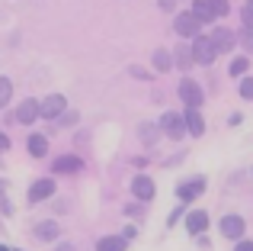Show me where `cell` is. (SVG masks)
I'll return each instance as SVG.
<instances>
[{
    "instance_id": "cell-1",
    "label": "cell",
    "mask_w": 253,
    "mask_h": 251,
    "mask_svg": "<svg viewBox=\"0 0 253 251\" xmlns=\"http://www.w3.org/2000/svg\"><path fill=\"white\" fill-rule=\"evenodd\" d=\"M192 62H199V64H211L218 58V49L211 45V39L209 36H192Z\"/></svg>"
},
{
    "instance_id": "cell-2",
    "label": "cell",
    "mask_w": 253,
    "mask_h": 251,
    "mask_svg": "<svg viewBox=\"0 0 253 251\" xmlns=\"http://www.w3.org/2000/svg\"><path fill=\"white\" fill-rule=\"evenodd\" d=\"M199 19H196V13L192 10H183V13H176V19H173V29L179 32L183 39H192V36H199Z\"/></svg>"
},
{
    "instance_id": "cell-3",
    "label": "cell",
    "mask_w": 253,
    "mask_h": 251,
    "mask_svg": "<svg viewBox=\"0 0 253 251\" xmlns=\"http://www.w3.org/2000/svg\"><path fill=\"white\" fill-rule=\"evenodd\" d=\"M179 100H183L186 107H202L205 94H202V87H199L192 77H183V81H179Z\"/></svg>"
},
{
    "instance_id": "cell-4",
    "label": "cell",
    "mask_w": 253,
    "mask_h": 251,
    "mask_svg": "<svg viewBox=\"0 0 253 251\" xmlns=\"http://www.w3.org/2000/svg\"><path fill=\"white\" fill-rule=\"evenodd\" d=\"M64 110H68V100L61 94H51L39 103V116H45V120H58V116H64Z\"/></svg>"
},
{
    "instance_id": "cell-5",
    "label": "cell",
    "mask_w": 253,
    "mask_h": 251,
    "mask_svg": "<svg viewBox=\"0 0 253 251\" xmlns=\"http://www.w3.org/2000/svg\"><path fill=\"white\" fill-rule=\"evenodd\" d=\"M161 129L167 132L170 138H183L186 135V120L179 113H164L161 116Z\"/></svg>"
},
{
    "instance_id": "cell-6",
    "label": "cell",
    "mask_w": 253,
    "mask_h": 251,
    "mask_svg": "<svg viewBox=\"0 0 253 251\" xmlns=\"http://www.w3.org/2000/svg\"><path fill=\"white\" fill-rule=\"evenodd\" d=\"M48 196H55V181L51 177H42V181H36L29 187V203H42Z\"/></svg>"
},
{
    "instance_id": "cell-7",
    "label": "cell",
    "mask_w": 253,
    "mask_h": 251,
    "mask_svg": "<svg viewBox=\"0 0 253 251\" xmlns=\"http://www.w3.org/2000/svg\"><path fill=\"white\" fill-rule=\"evenodd\" d=\"M202 190H205V177H192V181H186V184H179V187H176V196L183 203H189V200H196Z\"/></svg>"
},
{
    "instance_id": "cell-8",
    "label": "cell",
    "mask_w": 253,
    "mask_h": 251,
    "mask_svg": "<svg viewBox=\"0 0 253 251\" xmlns=\"http://www.w3.org/2000/svg\"><path fill=\"white\" fill-rule=\"evenodd\" d=\"M221 235L224 239H231V242H237V239H244V219L241 216H224L221 219Z\"/></svg>"
},
{
    "instance_id": "cell-9",
    "label": "cell",
    "mask_w": 253,
    "mask_h": 251,
    "mask_svg": "<svg viewBox=\"0 0 253 251\" xmlns=\"http://www.w3.org/2000/svg\"><path fill=\"white\" fill-rule=\"evenodd\" d=\"M209 39H211V45H215L218 52H231V49H234V32L224 29V26L211 29V32H209Z\"/></svg>"
},
{
    "instance_id": "cell-10",
    "label": "cell",
    "mask_w": 253,
    "mask_h": 251,
    "mask_svg": "<svg viewBox=\"0 0 253 251\" xmlns=\"http://www.w3.org/2000/svg\"><path fill=\"white\" fill-rule=\"evenodd\" d=\"M183 120H186V132H189V135H202L205 132V120H202V113H199V107H186Z\"/></svg>"
},
{
    "instance_id": "cell-11",
    "label": "cell",
    "mask_w": 253,
    "mask_h": 251,
    "mask_svg": "<svg viewBox=\"0 0 253 251\" xmlns=\"http://www.w3.org/2000/svg\"><path fill=\"white\" fill-rule=\"evenodd\" d=\"M131 193H135L141 203H148L151 196H154V181H151V177H144V174H138L135 181H131Z\"/></svg>"
},
{
    "instance_id": "cell-12",
    "label": "cell",
    "mask_w": 253,
    "mask_h": 251,
    "mask_svg": "<svg viewBox=\"0 0 253 251\" xmlns=\"http://www.w3.org/2000/svg\"><path fill=\"white\" fill-rule=\"evenodd\" d=\"M186 229H189L192 235H202L205 229H209V213H202V209H192V213H186Z\"/></svg>"
},
{
    "instance_id": "cell-13",
    "label": "cell",
    "mask_w": 253,
    "mask_h": 251,
    "mask_svg": "<svg viewBox=\"0 0 253 251\" xmlns=\"http://www.w3.org/2000/svg\"><path fill=\"white\" fill-rule=\"evenodd\" d=\"M32 235H36L39 242H55L58 235H61V229H58L55 219H45V222H39V226L32 229Z\"/></svg>"
},
{
    "instance_id": "cell-14",
    "label": "cell",
    "mask_w": 253,
    "mask_h": 251,
    "mask_svg": "<svg viewBox=\"0 0 253 251\" xmlns=\"http://www.w3.org/2000/svg\"><path fill=\"white\" fill-rule=\"evenodd\" d=\"M51 164H55L58 174H77V171L84 168V161H81L77 155H61V158H55Z\"/></svg>"
},
{
    "instance_id": "cell-15",
    "label": "cell",
    "mask_w": 253,
    "mask_h": 251,
    "mask_svg": "<svg viewBox=\"0 0 253 251\" xmlns=\"http://www.w3.org/2000/svg\"><path fill=\"white\" fill-rule=\"evenodd\" d=\"M32 120H39V100H23L19 110H16V123L29 126Z\"/></svg>"
},
{
    "instance_id": "cell-16",
    "label": "cell",
    "mask_w": 253,
    "mask_h": 251,
    "mask_svg": "<svg viewBox=\"0 0 253 251\" xmlns=\"http://www.w3.org/2000/svg\"><path fill=\"white\" fill-rule=\"evenodd\" d=\"M125 248H128L125 235H106V239L96 242V251H125Z\"/></svg>"
},
{
    "instance_id": "cell-17",
    "label": "cell",
    "mask_w": 253,
    "mask_h": 251,
    "mask_svg": "<svg viewBox=\"0 0 253 251\" xmlns=\"http://www.w3.org/2000/svg\"><path fill=\"white\" fill-rule=\"evenodd\" d=\"M26 148H29V155H32V158H45V155H48V138H45L42 132H36V135H29Z\"/></svg>"
},
{
    "instance_id": "cell-18",
    "label": "cell",
    "mask_w": 253,
    "mask_h": 251,
    "mask_svg": "<svg viewBox=\"0 0 253 251\" xmlns=\"http://www.w3.org/2000/svg\"><path fill=\"white\" fill-rule=\"evenodd\" d=\"M192 13H196V19H199V23H215V19H218L209 0H192Z\"/></svg>"
},
{
    "instance_id": "cell-19",
    "label": "cell",
    "mask_w": 253,
    "mask_h": 251,
    "mask_svg": "<svg viewBox=\"0 0 253 251\" xmlns=\"http://www.w3.org/2000/svg\"><path fill=\"white\" fill-rule=\"evenodd\" d=\"M173 64H176L179 71H189V68H192V49H186V45H179V49L173 52Z\"/></svg>"
},
{
    "instance_id": "cell-20",
    "label": "cell",
    "mask_w": 253,
    "mask_h": 251,
    "mask_svg": "<svg viewBox=\"0 0 253 251\" xmlns=\"http://www.w3.org/2000/svg\"><path fill=\"white\" fill-rule=\"evenodd\" d=\"M154 68H157V71H170V68H173L170 52H164V49H157V52H154Z\"/></svg>"
},
{
    "instance_id": "cell-21",
    "label": "cell",
    "mask_w": 253,
    "mask_h": 251,
    "mask_svg": "<svg viewBox=\"0 0 253 251\" xmlns=\"http://www.w3.org/2000/svg\"><path fill=\"white\" fill-rule=\"evenodd\" d=\"M10 97H13V84L6 81V77H0V107H6Z\"/></svg>"
},
{
    "instance_id": "cell-22",
    "label": "cell",
    "mask_w": 253,
    "mask_h": 251,
    "mask_svg": "<svg viewBox=\"0 0 253 251\" xmlns=\"http://www.w3.org/2000/svg\"><path fill=\"white\" fill-rule=\"evenodd\" d=\"M247 68H250V58H234L231 62V77H241Z\"/></svg>"
},
{
    "instance_id": "cell-23",
    "label": "cell",
    "mask_w": 253,
    "mask_h": 251,
    "mask_svg": "<svg viewBox=\"0 0 253 251\" xmlns=\"http://www.w3.org/2000/svg\"><path fill=\"white\" fill-rule=\"evenodd\" d=\"M241 97L244 100H253V77H244L241 81Z\"/></svg>"
},
{
    "instance_id": "cell-24",
    "label": "cell",
    "mask_w": 253,
    "mask_h": 251,
    "mask_svg": "<svg viewBox=\"0 0 253 251\" xmlns=\"http://www.w3.org/2000/svg\"><path fill=\"white\" fill-rule=\"evenodd\" d=\"M209 3H211V10H215V16H224V13L231 10L228 0H209Z\"/></svg>"
},
{
    "instance_id": "cell-25",
    "label": "cell",
    "mask_w": 253,
    "mask_h": 251,
    "mask_svg": "<svg viewBox=\"0 0 253 251\" xmlns=\"http://www.w3.org/2000/svg\"><path fill=\"white\" fill-rule=\"evenodd\" d=\"M154 132H157V129H154V126H151V123H144V126H141V138H144V142H148V145H151V142H154V138H157Z\"/></svg>"
},
{
    "instance_id": "cell-26",
    "label": "cell",
    "mask_w": 253,
    "mask_h": 251,
    "mask_svg": "<svg viewBox=\"0 0 253 251\" xmlns=\"http://www.w3.org/2000/svg\"><path fill=\"white\" fill-rule=\"evenodd\" d=\"M241 42H244V49L253 55V29H244V36H241Z\"/></svg>"
},
{
    "instance_id": "cell-27",
    "label": "cell",
    "mask_w": 253,
    "mask_h": 251,
    "mask_svg": "<svg viewBox=\"0 0 253 251\" xmlns=\"http://www.w3.org/2000/svg\"><path fill=\"white\" fill-rule=\"evenodd\" d=\"M234 251H253V242H247V239H237Z\"/></svg>"
},
{
    "instance_id": "cell-28",
    "label": "cell",
    "mask_w": 253,
    "mask_h": 251,
    "mask_svg": "<svg viewBox=\"0 0 253 251\" xmlns=\"http://www.w3.org/2000/svg\"><path fill=\"white\" fill-rule=\"evenodd\" d=\"M183 213H186V209H173V213H170V226H176V219H179Z\"/></svg>"
},
{
    "instance_id": "cell-29",
    "label": "cell",
    "mask_w": 253,
    "mask_h": 251,
    "mask_svg": "<svg viewBox=\"0 0 253 251\" xmlns=\"http://www.w3.org/2000/svg\"><path fill=\"white\" fill-rule=\"evenodd\" d=\"M157 3H161V10H164V13H170V10H173V0H157Z\"/></svg>"
},
{
    "instance_id": "cell-30",
    "label": "cell",
    "mask_w": 253,
    "mask_h": 251,
    "mask_svg": "<svg viewBox=\"0 0 253 251\" xmlns=\"http://www.w3.org/2000/svg\"><path fill=\"white\" fill-rule=\"evenodd\" d=\"M6 148H10V138H6L3 132H0V151H6Z\"/></svg>"
},
{
    "instance_id": "cell-31",
    "label": "cell",
    "mask_w": 253,
    "mask_h": 251,
    "mask_svg": "<svg viewBox=\"0 0 253 251\" xmlns=\"http://www.w3.org/2000/svg\"><path fill=\"white\" fill-rule=\"evenodd\" d=\"M241 13H247V16H253V0H247V3H244V10Z\"/></svg>"
},
{
    "instance_id": "cell-32",
    "label": "cell",
    "mask_w": 253,
    "mask_h": 251,
    "mask_svg": "<svg viewBox=\"0 0 253 251\" xmlns=\"http://www.w3.org/2000/svg\"><path fill=\"white\" fill-rule=\"evenodd\" d=\"M0 251H10V248H6V245H0Z\"/></svg>"
},
{
    "instance_id": "cell-33",
    "label": "cell",
    "mask_w": 253,
    "mask_h": 251,
    "mask_svg": "<svg viewBox=\"0 0 253 251\" xmlns=\"http://www.w3.org/2000/svg\"><path fill=\"white\" fill-rule=\"evenodd\" d=\"M0 193H3V184H0Z\"/></svg>"
}]
</instances>
